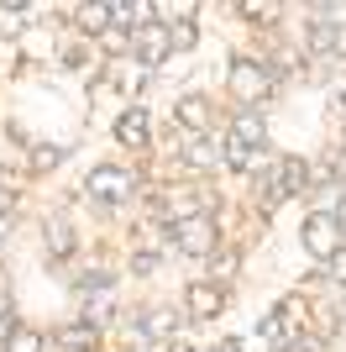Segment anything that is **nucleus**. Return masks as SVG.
Instances as JSON below:
<instances>
[{
	"instance_id": "obj_1",
	"label": "nucleus",
	"mask_w": 346,
	"mask_h": 352,
	"mask_svg": "<svg viewBox=\"0 0 346 352\" xmlns=\"http://www.w3.org/2000/svg\"><path fill=\"white\" fill-rule=\"evenodd\" d=\"M84 190H89V200H100V206H126L131 195H137V174L115 168V163H100V168H89Z\"/></svg>"
},
{
	"instance_id": "obj_2",
	"label": "nucleus",
	"mask_w": 346,
	"mask_h": 352,
	"mask_svg": "<svg viewBox=\"0 0 346 352\" xmlns=\"http://www.w3.org/2000/svg\"><path fill=\"white\" fill-rule=\"evenodd\" d=\"M304 248H310V258H320V263H331L336 252L346 248L331 210H310V216H304Z\"/></svg>"
},
{
	"instance_id": "obj_3",
	"label": "nucleus",
	"mask_w": 346,
	"mask_h": 352,
	"mask_svg": "<svg viewBox=\"0 0 346 352\" xmlns=\"http://www.w3.org/2000/svg\"><path fill=\"white\" fill-rule=\"evenodd\" d=\"M173 248L184 252V258H210L216 252V216H184L173 226Z\"/></svg>"
},
{
	"instance_id": "obj_4",
	"label": "nucleus",
	"mask_w": 346,
	"mask_h": 352,
	"mask_svg": "<svg viewBox=\"0 0 346 352\" xmlns=\"http://www.w3.org/2000/svg\"><path fill=\"white\" fill-rule=\"evenodd\" d=\"M268 89H273V69H268V63H252V58L231 63V95H236V100L257 105Z\"/></svg>"
},
{
	"instance_id": "obj_5",
	"label": "nucleus",
	"mask_w": 346,
	"mask_h": 352,
	"mask_svg": "<svg viewBox=\"0 0 346 352\" xmlns=\"http://www.w3.org/2000/svg\"><path fill=\"white\" fill-rule=\"evenodd\" d=\"M273 184H278V195H304L310 190V163L304 158H278L273 163Z\"/></svg>"
},
{
	"instance_id": "obj_6",
	"label": "nucleus",
	"mask_w": 346,
	"mask_h": 352,
	"mask_svg": "<svg viewBox=\"0 0 346 352\" xmlns=\"http://www.w3.org/2000/svg\"><path fill=\"white\" fill-rule=\"evenodd\" d=\"M184 305H189V316H220V305H226V294H220V284H210V279H200V284H189V294H184Z\"/></svg>"
},
{
	"instance_id": "obj_7",
	"label": "nucleus",
	"mask_w": 346,
	"mask_h": 352,
	"mask_svg": "<svg viewBox=\"0 0 346 352\" xmlns=\"http://www.w3.org/2000/svg\"><path fill=\"white\" fill-rule=\"evenodd\" d=\"M131 47H137V58H142V63H163V58L173 53L168 27H147V32H137V37H131Z\"/></svg>"
},
{
	"instance_id": "obj_8",
	"label": "nucleus",
	"mask_w": 346,
	"mask_h": 352,
	"mask_svg": "<svg viewBox=\"0 0 346 352\" xmlns=\"http://www.w3.org/2000/svg\"><path fill=\"white\" fill-rule=\"evenodd\" d=\"M184 163L189 168H220V163H226V147H216V137H189Z\"/></svg>"
},
{
	"instance_id": "obj_9",
	"label": "nucleus",
	"mask_w": 346,
	"mask_h": 352,
	"mask_svg": "<svg viewBox=\"0 0 346 352\" xmlns=\"http://www.w3.org/2000/svg\"><path fill=\"white\" fill-rule=\"evenodd\" d=\"M231 142L262 147V142H268V121H262L257 111H236V121H231Z\"/></svg>"
},
{
	"instance_id": "obj_10",
	"label": "nucleus",
	"mask_w": 346,
	"mask_h": 352,
	"mask_svg": "<svg viewBox=\"0 0 346 352\" xmlns=\"http://www.w3.org/2000/svg\"><path fill=\"white\" fill-rule=\"evenodd\" d=\"M173 116H178V126H189L194 137H205V132H210V105H205L200 95H184V100L173 105Z\"/></svg>"
},
{
	"instance_id": "obj_11",
	"label": "nucleus",
	"mask_w": 346,
	"mask_h": 352,
	"mask_svg": "<svg viewBox=\"0 0 346 352\" xmlns=\"http://www.w3.org/2000/svg\"><path fill=\"white\" fill-rule=\"evenodd\" d=\"M115 137H121L126 147H147V111H137V105H131L126 116L115 121Z\"/></svg>"
},
{
	"instance_id": "obj_12",
	"label": "nucleus",
	"mask_w": 346,
	"mask_h": 352,
	"mask_svg": "<svg viewBox=\"0 0 346 352\" xmlns=\"http://www.w3.org/2000/svg\"><path fill=\"white\" fill-rule=\"evenodd\" d=\"M58 347H63V352H95V326H89V321L63 326V331H58Z\"/></svg>"
},
{
	"instance_id": "obj_13",
	"label": "nucleus",
	"mask_w": 346,
	"mask_h": 352,
	"mask_svg": "<svg viewBox=\"0 0 346 352\" xmlns=\"http://www.w3.org/2000/svg\"><path fill=\"white\" fill-rule=\"evenodd\" d=\"M178 331V316L173 310H147V321L137 326V337H173Z\"/></svg>"
},
{
	"instance_id": "obj_14",
	"label": "nucleus",
	"mask_w": 346,
	"mask_h": 352,
	"mask_svg": "<svg viewBox=\"0 0 346 352\" xmlns=\"http://www.w3.org/2000/svg\"><path fill=\"white\" fill-rule=\"evenodd\" d=\"M257 147H242V142H231L226 137V168H236V174H257Z\"/></svg>"
},
{
	"instance_id": "obj_15",
	"label": "nucleus",
	"mask_w": 346,
	"mask_h": 352,
	"mask_svg": "<svg viewBox=\"0 0 346 352\" xmlns=\"http://www.w3.org/2000/svg\"><path fill=\"white\" fill-rule=\"evenodd\" d=\"M47 252H53V258H69V252H73V232L63 226V221L47 226Z\"/></svg>"
},
{
	"instance_id": "obj_16",
	"label": "nucleus",
	"mask_w": 346,
	"mask_h": 352,
	"mask_svg": "<svg viewBox=\"0 0 346 352\" xmlns=\"http://www.w3.org/2000/svg\"><path fill=\"white\" fill-rule=\"evenodd\" d=\"M320 16V11H315ZM310 47H315V53H331L336 47V21H325V16H320L315 27H310Z\"/></svg>"
},
{
	"instance_id": "obj_17",
	"label": "nucleus",
	"mask_w": 346,
	"mask_h": 352,
	"mask_svg": "<svg viewBox=\"0 0 346 352\" xmlns=\"http://www.w3.org/2000/svg\"><path fill=\"white\" fill-rule=\"evenodd\" d=\"M79 27L84 32H105L111 27V6H79Z\"/></svg>"
},
{
	"instance_id": "obj_18",
	"label": "nucleus",
	"mask_w": 346,
	"mask_h": 352,
	"mask_svg": "<svg viewBox=\"0 0 346 352\" xmlns=\"http://www.w3.org/2000/svg\"><path fill=\"white\" fill-rule=\"evenodd\" d=\"M5 352H43V331H27V326H21V331L5 342Z\"/></svg>"
},
{
	"instance_id": "obj_19",
	"label": "nucleus",
	"mask_w": 346,
	"mask_h": 352,
	"mask_svg": "<svg viewBox=\"0 0 346 352\" xmlns=\"http://www.w3.org/2000/svg\"><path fill=\"white\" fill-rule=\"evenodd\" d=\"M216 258V279H231L236 268H242V252H231V248H220V252H210Z\"/></svg>"
},
{
	"instance_id": "obj_20",
	"label": "nucleus",
	"mask_w": 346,
	"mask_h": 352,
	"mask_svg": "<svg viewBox=\"0 0 346 352\" xmlns=\"http://www.w3.org/2000/svg\"><path fill=\"white\" fill-rule=\"evenodd\" d=\"M194 37H200V32H194V21H173V27H168V43H173V47H194Z\"/></svg>"
},
{
	"instance_id": "obj_21",
	"label": "nucleus",
	"mask_w": 346,
	"mask_h": 352,
	"mask_svg": "<svg viewBox=\"0 0 346 352\" xmlns=\"http://www.w3.org/2000/svg\"><path fill=\"white\" fill-rule=\"evenodd\" d=\"M100 43H105V53H126V47H131V32L105 27V32H100Z\"/></svg>"
},
{
	"instance_id": "obj_22",
	"label": "nucleus",
	"mask_w": 346,
	"mask_h": 352,
	"mask_svg": "<svg viewBox=\"0 0 346 352\" xmlns=\"http://www.w3.org/2000/svg\"><path fill=\"white\" fill-rule=\"evenodd\" d=\"M278 352H325V337H288Z\"/></svg>"
},
{
	"instance_id": "obj_23",
	"label": "nucleus",
	"mask_w": 346,
	"mask_h": 352,
	"mask_svg": "<svg viewBox=\"0 0 346 352\" xmlns=\"http://www.w3.org/2000/svg\"><path fill=\"white\" fill-rule=\"evenodd\" d=\"M21 16L27 6H0V32H21Z\"/></svg>"
},
{
	"instance_id": "obj_24",
	"label": "nucleus",
	"mask_w": 346,
	"mask_h": 352,
	"mask_svg": "<svg viewBox=\"0 0 346 352\" xmlns=\"http://www.w3.org/2000/svg\"><path fill=\"white\" fill-rule=\"evenodd\" d=\"M16 331H21V326H16V316H11V305H0V347H5V342L16 337Z\"/></svg>"
},
{
	"instance_id": "obj_25",
	"label": "nucleus",
	"mask_w": 346,
	"mask_h": 352,
	"mask_svg": "<svg viewBox=\"0 0 346 352\" xmlns=\"http://www.w3.org/2000/svg\"><path fill=\"white\" fill-rule=\"evenodd\" d=\"M278 6H257V0H242V16H252V21H268Z\"/></svg>"
},
{
	"instance_id": "obj_26",
	"label": "nucleus",
	"mask_w": 346,
	"mask_h": 352,
	"mask_svg": "<svg viewBox=\"0 0 346 352\" xmlns=\"http://www.w3.org/2000/svg\"><path fill=\"white\" fill-rule=\"evenodd\" d=\"M58 158H63V147H43V153H32V163H37V168H53Z\"/></svg>"
},
{
	"instance_id": "obj_27",
	"label": "nucleus",
	"mask_w": 346,
	"mask_h": 352,
	"mask_svg": "<svg viewBox=\"0 0 346 352\" xmlns=\"http://www.w3.org/2000/svg\"><path fill=\"white\" fill-rule=\"evenodd\" d=\"M89 289H111V274H89V279H79V294H89Z\"/></svg>"
},
{
	"instance_id": "obj_28",
	"label": "nucleus",
	"mask_w": 346,
	"mask_h": 352,
	"mask_svg": "<svg viewBox=\"0 0 346 352\" xmlns=\"http://www.w3.org/2000/svg\"><path fill=\"white\" fill-rule=\"evenodd\" d=\"M325 268H331V279H336V284H346V248L336 252V258H331V263H325Z\"/></svg>"
},
{
	"instance_id": "obj_29",
	"label": "nucleus",
	"mask_w": 346,
	"mask_h": 352,
	"mask_svg": "<svg viewBox=\"0 0 346 352\" xmlns=\"http://www.w3.org/2000/svg\"><path fill=\"white\" fill-rule=\"evenodd\" d=\"M131 268H137V274H152V268H158V252H137V263H131Z\"/></svg>"
},
{
	"instance_id": "obj_30",
	"label": "nucleus",
	"mask_w": 346,
	"mask_h": 352,
	"mask_svg": "<svg viewBox=\"0 0 346 352\" xmlns=\"http://www.w3.org/2000/svg\"><path fill=\"white\" fill-rule=\"evenodd\" d=\"M331 53H336V58H346V21L336 27V47H331Z\"/></svg>"
},
{
	"instance_id": "obj_31",
	"label": "nucleus",
	"mask_w": 346,
	"mask_h": 352,
	"mask_svg": "<svg viewBox=\"0 0 346 352\" xmlns=\"http://www.w3.org/2000/svg\"><path fill=\"white\" fill-rule=\"evenodd\" d=\"M11 200H16V190L5 184V179H0V210H11Z\"/></svg>"
},
{
	"instance_id": "obj_32",
	"label": "nucleus",
	"mask_w": 346,
	"mask_h": 352,
	"mask_svg": "<svg viewBox=\"0 0 346 352\" xmlns=\"http://www.w3.org/2000/svg\"><path fill=\"white\" fill-rule=\"evenodd\" d=\"M331 216H336V226L346 232V200H341V210H331Z\"/></svg>"
},
{
	"instance_id": "obj_33",
	"label": "nucleus",
	"mask_w": 346,
	"mask_h": 352,
	"mask_svg": "<svg viewBox=\"0 0 346 352\" xmlns=\"http://www.w3.org/2000/svg\"><path fill=\"white\" fill-rule=\"evenodd\" d=\"M168 352H189V342H168Z\"/></svg>"
},
{
	"instance_id": "obj_34",
	"label": "nucleus",
	"mask_w": 346,
	"mask_h": 352,
	"mask_svg": "<svg viewBox=\"0 0 346 352\" xmlns=\"http://www.w3.org/2000/svg\"><path fill=\"white\" fill-rule=\"evenodd\" d=\"M220 352H242V347H236V342H220Z\"/></svg>"
},
{
	"instance_id": "obj_35",
	"label": "nucleus",
	"mask_w": 346,
	"mask_h": 352,
	"mask_svg": "<svg viewBox=\"0 0 346 352\" xmlns=\"http://www.w3.org/2000/svg\"><path fill=\"white\" fill-rule=\"evenodd\" d=\"M341 111H346V89H341Z\"/></svg>"
},
{
	"instance_id": "obj_36",
	"label": "nucleus",
	"mask_w": 346,
	"mask_h": 352,
	"mask_svg": "<svg viewBox=\"0 0 346 352\" xmlns=\"http://www.w3.org/2000/svg\"><path fill=\"white\" fill-rule=\"evenodd\" d=\"M0 236H5V221H0Z\"/></svg>"
}]
</instances>
